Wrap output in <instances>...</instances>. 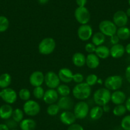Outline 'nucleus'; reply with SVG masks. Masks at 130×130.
Wrapping results in <instances>:
<instances>
[{
    "label": "nucleus",
    "instance_id": "54",
    "mask_svg": "<svg viewBox=\"0 0 130 130\" xmlns=\"http://www.w3.org/2000/svg\"><path fill=\"white\" fill-rule=\"evenodd\" d=\"M116 130H121V129H116Z\"/></svg>",
    "mask_w": 130,
    "mask_h": 130
},
{
    "label": "nucleus",
    "instance_id": "27",
    "mask_svg": "<svg viewBox=\"0 0 130 130\" xmlns=\"http://www.w3.org/2000/svg\"><path fill=\"white\" fill-rule=\"evenodd\" d=\"M116 35L120 40H127L130 37L129 28H128L126 26L119 27V29H117V32H116Z\"/></svg>",
    "mask_w": 130,
    "mask_h": 130
},
{
    "label": "nucleus",
    "instance_id": "26",
    "mask_svg": "<svg viewBox=\"0 0 130 130\" xmlns=\"http://www.w3.org/2000/svg\"><path fill=\"white\" fill-rule=\"evenodd\" d=\"M12 82V77L9 73H4L0 75V88H7L9 87Z\"/></svg>",
    "mask_w": 130,
    "mask_h": 130
},
{
    "label": "nucleus",
    "instance_id": "45",
    "mask_svg": "<svg viewBox=\"0 0 130 130\" xmlns=\"http://www.w3.org/2000/svg\"><path fill=\"white\" fill-rule=\"evenodd\" d=\"M126 107V109H127V111L130 112V97H129L127 99L126 102V105H125Z\"/></svg>",
    "mask_w": 130,
    "mask_h": 130
},
{
    "label": "nucleus",
    "instance_id": "23",
    "mask_svg": "<svg viewBox=\"0 0 130 130\" xmlns=\"http://www.w3.org/2000/svg\"><path fill=\"white\" fill-rule=\"evenodd\" d=\"M95 54L100 59H105L110 56V48L105 45H100L96 47Z\"/></svg>",
    "mask_w": 130,
    "mask_h": 130
},
{
    "label": "nucleus",
    "instance_id": "1",
    "mask_svg": "<svg viewBox=\"0 0 130 130\" xmlns=\"http://www.w3.org/2000/svg\"><path fill=\"white\" fill-rule=\"evenodd\" d=\"M73 96L79 100H84L87 99L91 94V86L86 82L77 84L72 90Z\"/></svg>",
    "mask_w": 130,
    "mask_h": 130
},
{
    "label": "nucleus",
    "instance_id": "8",
    "mask_svg": "<svg viewBox=\"0 0 130 130\" xmlns=\"http://www.w3.org/2000/svg\"><path fill=\"white\" fill-rule=\"evenodd\" d=\"M89 112V107L86 102L80 101L76 103L74 107V113L76 118L78 119H84L86 118Z\"/></svg>",
    "mask_w": 130,
    "mask_h": 130
},
{
    "label": "nucleus",
    "instance_id": "42",
    "mask_svg": "<svg viewBox=\"0 0 130 130\" xmlns=\"http://www.w3.org/2000/svg\"><path fill=\"white\" fill-rule=\"evenodd\" d=\"M119 40L120 39L119 38V37H117V35L116 34L110 37V43L112 45L118 44L119 42Z\"/></svg>",
    "mask_w": 130,
    "mask_h": 130
},
{
    "label": "nucleus",
    "instance_id": "12",
    "mask_svg": "<svg viewBox=\"0 0 130 130\" xmlns=\"http://www.w3.org/2000/svg\"><path fill=\"white\" fill-rule=\"evenodd\" d=\"M127 22H128V17L126 15V12L124 11H117L113 14V22L116 25L117 27H121L126 26Z\"/></svg>",
    "mask_w": 130,
    "mask_h": 130
},
{
    "label": "nucleus",
    "instance_id": "13",
    "mask_svg": "<svg viewBox=\"0 0 130 130\" xmlns=\"http://www.w3.org/2000/svg\"><path fill=\"white\" fill-rule=\"evenodd\" d=\"M45 80V75L40 71H35L32 72L29 77V82L33 87L41 86Z\"/></svg>",
    "mask_w": 130,
    "mask_h": 130
},
{
    "label": "nucleus",
    "instance_id": "48",
    "mask_svg": "<svg viewBox=\"0 0 130 130\" xmlns=\"http://www.w3.org/2000/svg\"><path fill=\"white\" fill-rule=\"evenodd\" d=\"M125 52H126V53L130 55V43H129L125 47Z\"/></svg>",
    "mask_w": 130,
    "mask_h": 130
},
{
    "label": "nucleus",
    "instance_id": "19",
    "mask_svg": "<svg viewBox=\"0 0 130 130\" xmlns=\"http://www.w3.org/2000/svg\"><path fill=\"white\" fill-rule=\"evenodd\" d=\"M100 63V58L96 55V54H89L86 56V64L87 67L91 69H95L98 68Z\"/></svg>",
    "mask_w": 130,
    "mask_h": 130
},
{
    "label": "nucleus",
    "instance_id": "21",
    "mask_svg": "<svg viewBox=\"0 0 130 130\" xmlns=\"http://www.w3.org/2000/svg\"><path fill=\"white\" fill-rule=\"evenodd\" d=\"M110 56L113 58L118 59L122 57L124 54L125 48L122 45L118 43V44L113 45L110 49Z\"/></svg>",
    "mask_w": 130,
    "mask_h": 130
},
{
    "label": "nucleus",
    "instance_id": "22",
    "mask_svg": "<svg viewBox=\"0 0 130 130\" xmlns=\"http://www.w3.org/2000/svg\"><path fill=\"white\" fill-rule=\"evenodd\" d=\"M21 130H35L37 127V123L32 119H24L19 123Z\"/></svg>",
    "mask_w": 130,
    "mask_h": 130
},
{
    "label": "nucleus",
    "instance_id": "36",
    "mask_svg": "<svg viewBox=\"0 0 130 130\" xmlns=\"http://www.w3.org/2000/svg\"><path fill=\"white\" fill-rule=\"evenodd\" d=\"M98 78L96 75L90 74L86 77V82L91 87V86H94L96 83H98Z\"/></svg>",
    "mask_w": 130,
    "mask_h": 130
},
{
    "label": "nucleus",
    "instance_id": "17",
    "mask_svg": "<svg viewBox=\"0 0 130 130\" xmlns=\"http://www.w3.org/2000/svg\"><path fill=\"white\" fill-rule=\"evenodd\" d=\"M58 76L60 80L64 83H70L73 80V73L69 68H62L59 70Z\"/></svg>",
    "mask_w": 130,
    "mask_h": 130
},
{
    "label": "nucleus",
    "instance_id": "25",
    "mask_svg": "<svg viewBox=\"0 0 130 130\" xmlns=\"http://www.w3.org/2000/svg\"><path fill=\"white\" fill-rule=\"evenodd\" d=\"M103 108L101 106H95V107H92L89 110V116L91 119L94 121H96L98 120L102 117L103 114Z\"/></svg>",
    "mask_w": 130,
    "mask_h": 130
},
{
    "label": "nucleus",
    "instance_id": "43",
    "mask_svg": "<svg viewBox=\"0 0 130 130\" xmlns=\"http://www.w3.org/2000/svg\"><path fill=\"white\" fill-rule=\"evenodd\" d=\"M125 76H126L127 81L130 84V65H129L126 68V71H125Z\"/></svg>",
    "mask_w": 130,
    "mask_h": 130
},
{
    "label": "nucleus",
    "instance_id": "24",
    "mask_svg": "<svg viewBox=\"0 0 130 130\" xmlns=\"http://www.w3.org/2000/svg\"><path fill=\"white\" fill-rule=\"evenodd\" d=\"M86 57L81 52H76L73 55L72 62L73 64L77 67H82L86 64Z\"/></svg>",
    "mask_w": 130,
    "mask_h": 130
},
{
    "label": "nucleus",
    "instance_id": "28",
    "mask_svg": "<svg viewBox=\"0 0 130 130\" xmlns=\"http://www.w3.org/2000/svg\"><path fill=\"white\" fill-rule=\"evenodd\" d=\"M105 41V36L100 31L96 32L92 36V43L96 47L102 45Z\"/></svg>",
    "mask_w": 130,
    "mask_h": 130
},
{
    "label": "nucleus",
    "instance_id": "50",
    "mask_svg": "<svg viewBox=\"0 0 130 130\" xmlns=\"http://www.w3.org/2000/svg\"><path fill=\"white\" fill-rule=\"evenodd\" d=\"M126 15H127V17H130V7L129 8H127V10H126Z\"/></svg>",
    "mask_w": 130,
    "mask_h": 130
},
{
    "label": "nucleus",
    "instance_id": "53",
    "mask_svg": "<svg viewBox=\"0 0 130 130\" xmlns=\"http://www.w3.org/2000/svg\"><path fill=\"white\" fill-rule=\"evenodd\" d=\"M11 130H18V129H11Z\"/></svg>",
    "mask_w": 130,
    "mask_h": 130
},
{
    "label": "nucleus",
    "instance_id": "52",
    "mask_svg": "<svg viewBox=\"0 0 130 130\" xmlns=\"http://www.w3.org/2000/svg\"><path fill=\"white\" fill-rule=\"evenodd\" d=\"M1 94H2V91H0V98H1Z\"/></svg>",
    "mask_w": 130,
    "mask_h": 130
},
{
    "label": "nucleus",
    "instance_id": "38",
    "mask_svg": "<svg viewBox=\"0 0 130 130\" xmlns=\"http://www.w3.org/2000/svg\"><path fill=\"white\" fill-rule=\"evenodd\" d=\"M5 124H7V126H8L10 129H14L18 126V122L14 121L12 118H10L6 120Z\"/></svg>",
    "mask_w": 130,
    "mask_h": 130
},
{
    "label": "nucleus",
    "instance_id": "40",
    "mask_svg": "<svg viewBox=\"0 0 130 130\" xmlns=\"http://www.w3.org/2000/svg\"><path fill=\"white\" fill-rule=\"evenodd\" d=\"M96 46L95 45H94L92 43H88L85 46V49L87 52H88L89 54L94 53L96 51Z\"/></svg>",
    "mask_w": 130,
    "mask_h": 130
},
{
    "label": "nucleus",
    "instance_id": "16",
    "mask_svg": "<svg viewBox=\"0 0 130 130\" xmlns=\"http://www.w3.org/2000/svg\"><path fill=\"white\" fill-rule=\"evenodd\" d=\"M57 105L60 110H70L73 107V102L69 96H61L57 100Z\"/></svg>",
    "mask_w": 130,
    "mask_h": 130
},
{
    "label": "nucleus",
    "instance_id": "46",
    "mask_svg": "<svg viewBox=\"0 0 130 130\" xmlns=\"http://www.w3.org/2000/svg\"><path fill=\"white\" fill-rule=\"evenodd\" d=\"M0 130H10L5 123L0 124Z\"/></svg>",
    "mask_w": 130,
    "mask_h": 130
},
{
    "label": "nucleus",
    "instance_id": "10",
    "mask_svg": "<svg viewBox=\"0 0 130 130\" xmlns=\"http://www.w3.org/2000/svg\"><path fill=\"white\" fill-rule=\"evenodd\" d=\"M92 28L89 24H82L78 27L77 35L78 38L83 42L88 41L92 36Z\"/></svg>",
    "mask_w": 130,
    "mask_h": 130
},
{
    "label": "nucleus",
    "instance_id": "51",
    "mask_svg": "<svg viewBox=\"0 0 130 130\" xmlns=\"http://www.w3.org/2000/svg\"><path fill=\"white\" fill-rule=\"evenodd\" d=\"M128 3H129V5L130 6V0H128Z\"/></svg>",
    "mask_w": 130,
    "mask_h": 130
},
{
    "label": "nucleus",
    "instance_id": "2",
    "mask_svg": "<svg viewBox=\"0 0 130 130\" xmlns=\"http://www.w3.org/2000/svg\"><path fill=\"white\" fill-rule=\"evenodd\" d=\"M93 100L98 106H103L108 104L111 100L110 91L107 88L98 89L94 93Z\"/></svg>",
    "mask_w": 130,
    "mask_h": 130
},
{
    "label": "nucleus",
    "instance_id": "31",
    "mask_svg": "<svg viewBox=\"0 0 130 130\" xmlns=\"http://www.w3.org/2000/svg\"><path fill=\"white\" fill-rule=\"evenodd\" d=\"M10 26L9 20L7 17L3 15L0 16V32H5Z\"/></svg>",
    "mask_w": 130,
    "mask_h": 130
},
{
    "label": "nucleus",
    "instance_id": "44",
    "mask_svg": "<svg viewBox=\"0 0 130 130\" xmlns=\"http://www.w3.org/2000/svg\"><path fill=\"white\" fill-rule=\"evenodd\" d=\"M87 2V0H76V3L78 7H83L86 6Z\"/></svg>",
    "mask_w": 130,
    "mask_h": 130
},
{
    "label": "nucleus",
    "instance_id": "35",
    "mask_svg": "<svg viewBox=\"0 0 130 130\" xmlns=\"http://www.w3.org/2000/svg\"><path fill=\"white\" fill-rule=\"evenodd\" d=\"M32 94L35 98L37 99H42L44 96L45 91L42 86H38V87H35L32 91Z\"/></svg>",
    "mask_w": 130,
    "mask_h": 130
},
{
    "label": "nucleus",
    "instance_id": "41",
    "mask_svg": "<svg viewBox=\"0 0 130 130\" xmlns=\"http://www.w3.org/2000/svg\"><path fill=\"white\" fill-rule=\"evenodd\" d=\"M67 130H84V129L79 124L73 123L68 126Z\"/></svg>",
    "mask_w": 130,
    "mask_h": 130
},
{
    "label": "nucleus",
    "instance_id": "37",
    "mask_svg": "<svg viewBox=\"0 0 130 130\" xmlns=\"http://www.w3.org/2000/svg\"><path fill=\"white\" fill-rule=\"evenodd\" d=\"M121 125L124 130H130V115L123 117Z\"/></svg>",
    "mask_w": 130,
    "mask_h": 130
},
{
    "label": "nucleus",
    "instance_id": "20",
    "mask_svg": "<svg viewBox=\"0 0 130 130\" xmlns=\"http://www.w3.org/2000/svg\"><path fill=\"white\" fill-rule=\"evenodd\" d=\"M13 109L10 104L3 105L0 107V118L3 120H7L11 118Z\"/></svg>",
    "mask_w": 130,
    "mask_h": 130
},
{
    "label": "nucleus",
    "instance_id": "34",
    "mask_svg": "<svg viewBox=\"0 0 130 130\" xmlns=\"http://www.w3.org/2000/svg\"><path fill=\"white\" fill-rule=\"evenodd\" d=\"M19 96L22 100L27 101L31 98V92L28 89L22 88L19 92Z\"/></svg>",
    "mask_w": 130,
    "mask_h": 130
},
{
    "label": "nucleus",
    "instance_id": "18",
    "mask_svg": "<svg viewBox=\"0 0 130 130\" xmlns=\"http://www.w3.org/2000/svg\"><path fill=\"white\" fill-rule=\"evenodd\" d=\"M126 96L124 92L121 91H114L111 94V101L113 104L121 105L126 101Z\"/></svg>",
    "mask_w": 130,
    "mask_h": 130
},
{
    "label": "nucleus",
    "instance_id": "6",
    "mask_svg": "<svg viewBox=\"0 0 130 130\" xmlns=\"http://www.w3.org/2000/svg\"><path fill=\"white\" fill-rule=\"evenodd\" d=\"M75 17L77 22L82 24H87L91 19V13L86 7H78L75 10Z\"/></svg>",
    "mask_w": 130,
    "mask_h": 130
},
{
    "label": "nucleus",
    "instance_id": "33",
    "mask_svg": "<svg viewBox=\"0 0 130 130\" xmlns=\"http://www.w3.org/2000/svg\"><path fill=\"white\" fill-rule=\"evenodd\" d=\"M60 108L57 104L56 103H53L48 105L47 108V112L48 115L51 116H55L59 112Z\"/></svg>",
    "mask_w": 130,
    "mask_h": 130
},
{
    "label": "nucleus",
    "instance_id": "5",
    "mask_svg": "<svg viewBox=\"0 0 130 130\" xmlns=\"http://www.w3.org/2000/svg\"><path fill=\"white\" fill-rule=\"evenodd\" d=\"M99 29L105 36L110 37L116 34L117 28L116 25L112 21L104 20L100 23Z\"/></svg>",
    "mask_w": 130,
    "mask_h": 130
},
{
    "label": "nucleus",
    "instance_id": "49",
    "mask_svg": "<svg viewBox=\"0 0 130 130\" xmlns=\"http://www.w3.org/2000/svg\"><path fill=\"white\" fill-rule=\"evenodd\" d=\"M48 2H49V0H38V2L40 5H45Z\"/></svg>",
    "mask_w": 130,
    "mask_h": 130
},
{
    "label": "nucleus",
    "instance_id": "30",
    "mask_svg": "<svg viewBox=\"0 0 130 130\" xmlns=\"http://www.w3.org/2000/svg\"><path fill=\"white\" fill-rule=\"evenodd\" d=\"M24 112L22 110L20 109V108H15L13 111L12 118L17 122L20 123L24 119Z\"/></svg>",
    "mask_w": 130,
    "mask_h": 130
},
{
    "label": "nucleus",
    "instance_id": "9",
    "mask_svg": "<svg viewBox=\"0 0 130 130\" xmlns=\"http://www.w3.org/2000/svg\"><path fill=\"white\" fill-rule=\"evenodd\" d=\"M1 98L7 104H13L17 101V94L14 89L7 87L2 90Z\"/></svg>",
    "mask_w": 130,
    "mask_h": 130
},
{
    "label": "nucleus",
    "instance_id": "11",
    "mask_svg": "<svg viewBox=\"0 0 130 130\" xmlns=\"http://www.w3.org/2000/svg\"><path fill=\"white\" fill-rule=\"evenodd\" d=\"M58 75L54 72H48L45 75L44 82L49 89H56L60 85Z\"/></svg>",
    "mask_w": 130,
    "mask_h": 130
},
{
    "label": "nucleus",
    "instance_id": "14",
    "mask_svg": "<svg viewBox=\"0 0 130 130\" xmlns=\"http://www.w3.org/2000/svg\"><path fill=\"white\" fill-rule=\"evenodd\" d=\"M59 99V94L54 89H49L45 91L43 100L45 103L51 105L55 103Z\"/></svg>",
    "mask_w": 130,
    "mask_h": 130
},
{
    "label": "nucleus",
    "instance_id": "32",
    "mask_svg": "<svg viewBox=\"0 0 130 130\" xmlns=\"http://www.w3.org/2000/svg\"><path fill=\"white\" fill-rule=\"evenodd\" d=\"M127 109L125 105L122 104L117 105L114 107L113 110V113L114 116H117V117H121V116H124L126 113Z\"/></svg>",
    "mask_w": 130,
    "mask_h": 130
},
{
    "label": "nucleus",
    "instance_id": "4",
    "mask_svg": "<svg viewBox=\"0 0 130 130\" xmlns=\"http://www.w3.org/2000/svg\"><path fill=\"white\" fill-rule=\"evenodd\" d=\"M123 79L120 75H112L108 77L104 82L105 88L110 91H117L122 87Z\"/></svg>",
    "mask_w": 130,
    "mask_h": 130
},
{
    "label": "nucleus",
    "instance_id": "3",
    "mask_svg": "<svg viewBox=\"0 0 130 130\" xmlns=\"http://www.w3.org/2000/svg\"><path fill=\"white\" fill-rule=\"evenodd\" d=\"M56 43L54 39L51 37L45 38L38 45V51L42 55H49L54 51Z\"/></svg>",
    "mask_w": 130,
    "mask_h": 130
},
{
    "label": "nucleus",
    "instance_id": "29",
    "mask_svg": "<svg viewBox=\"0 0 130 130\" xmlns=\"http://www.w3.org/2000/svg\"><path fill=\"white\" fill-rule=\"evenodd\" d=\"M56 91L58 94L61 96H68L71 92V89L69 86L65 84H60L57 87Z\"/></svg>",
    "mask_w": 130,
    "mask_h": 130
},
{
    "label": "nucleus",
    "instance_id": "7",
    "mask_svg": "<svg viewBox=\"0 0 130 130\" xmlns=\"http://www.w3.org/2000/svg\"><path fill=\"white\" fill-rule=\"evenodd\" d=\"M40 105L36 101L29 100L26 101L23 105V111L24 113L29 116H35L40 112Z\"/></svg>",
    "mask_w": 130,
    "mask_h": 130
},
{
    "label": "nucleus",
    "instance_id": "39",
    "mask_svg": "<svg viewBox=\"0 0 130 130\" xmlns=\"http://www.w3.org/2000/svg\"><path fill=\"white\" fill-rule=\"evenodd\" d=\"M84 79V77L83 75L81 74V73H77L73 74V80L74 81L75 83L77 84L82 83V82H83Z\"/></svg>",
    "mask_w": 130,
    "mask_h": 130
},
{
    "label": "nucleus",
    "instance_id": "15",
    "mask_svg": "<svg viewBox=\"0 0 130 130\" xmlns=\"http://www.w3.org/2000/svg\"><path fill=\"white\" fill-rule=\"evenodd\" d=\"M59 119L62 124L67 125V126H70V125L75 123L76 119H77L74 113L69 110H65L62 112L60 114Z\"/></svg>",
    "mask_w": 130,
    "mask_h": 130
},
{
    "label": "nucleus",
    "instance_id": "47",
    "mask_svg": "<svg viewBox=\"0 0 130 130\" xmlns=\"http://www.w3.org/2000/svg\"><path fill=\"white\" fill-rule=\"evenodd\" d=\"M102 108H103V110L104 112H109L110 110V108L109 105H108V104L107 105H105L103 106V107H102Z\"/></svg>",
    "mask_w": 130,
    "mask_h": 130
}]
</instances>
